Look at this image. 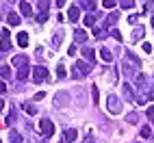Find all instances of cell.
Listing matches in <instances>:
<instances>
[{
    "instance_id": "1",
    "label": "cell",
    "mask_w": 154,
    "mask_h": 143,
    "mask_svg": "<svg viewBox=\"0 0 154 143\" xmlns=\"http://www.w3.org/2000/svg\"><path fill=\"white\" fill-rule=\"evenodd\" d=\"M46 78H48V69H46L44 65H37V67L33 69V80L39 85V83H44Z\"/></svg>"
},
{
    "instance_id": "2",
    "label": "cell",
    "mask_w": 154,
    "mask_h": 143,
    "mask_svg": "<svg viewBox=\"0 0 154 143\" xmlns=\"http://www.w3.org/2000/svg\"><path fill=\"white\" fill-rule=\"evenodd\" d=\"M39 132H44L46 137H52L54 135V124L50 119H42V124H39Z\"/></svg>"
},
{
    "instance_id": "3",
    "label": "cell",
    "mask_w": 154,
    "mask_h": 143,
    "mask_svg": "<svg viewBox=\"0 0 154 143\" xmlns=\"http://www.w3.org/2000/svg\"><path fill=\"white\" fill-rule=\"evenodd\" d=\"M106 108H109V113H113V115H117L119 111H122V106H119V100L115 98V96H109V102H106Z\"/></svg>"
},
{
    "instance_id": "4",
    "label": "cell",
    "mask_w": 154,
    "mask_h": 143,
    "mask_svg": "<svg viewBox=\"0 0 154 143\" xmlns=\"http://www.w3.org/2000/svg\"><path fill=\"white\" fill-rule=\"evenodd\" d=\"M11 35H9V30H2V41H0V50L2 52H7L9 48H11V39H9Z\"/></svg>"
},
{
    "instance_id": "5",
    "label": "cell",
    "mask_w": 154,
    "mask_h": 143,
    "mask_svg": "<svg viewBox=\"0 0 154 143\" xmlns=\"http://www.w3.org/2000/svg\"><path fill=\"white\" fill-rule=\"evenodd\" d=\"M74 69H78V72H80V76H87L89 72H91V69H89V65L85 63V61H76V65H74Z\"/></svg>"
},
{
    "instance_id": "6",
    "label": "cell",
    "mask_w": 154,
    "mask_h": 143,
    "mask_svg": "<svg viewBox=\"0 0 154 143\" xmlns=\"http://www.w3.org/2000/svg\"><path fill=\"white\" fill-rule=\"evenodd\" d=\"M78 17H80V9H78V7H69V11H67V20H69V22H76Z\"/></svg>"
},
{
    "instance_id": "7",
    "label": "cell",
    "mask_w": 154,
    "mask_h": 143,
    "mask_svg": "<svg viewBox=\"0 0 154 143\" xmlns=\"http://www.w3.org/2000/svg\"><path fill=\"white\" fill-rule=\"evenodd\" d=\"M20 11H22V15H24V17H30V15H33V9H30V5H28V2H24V0L20 2Z\"/></svg>"
},
{
    "instance_id": "8",
    "label": "cell",
    "mask_w": 154,
    "mask_h": 143,
    "mask_svg": "<svg viewBox=\"0 0 154 143\" xmlns=\"http://www.w3.org/2000/svg\"><path fill=\"white\" fill-rule=\"evenodd\" d=\"M17 46H20V48H26V46H28V35H26V33H20V35H17Z\"/></svg>"
},
{
    "instance_id": "9",
    "label": "cell",
    "mask_w": 154,
    "mask_h": 143,
    "mask_svg": "<svg viewBox=\"0 0 154 143\" xmlns=\"http://www.w3.org/2000/svg\"><path fill=\"white\" fill-rule=\"evenodd\" d=\"M76 139V130H65V135H63V143H72Z\"/></svg>"
},
{
    "instance_id": "10",
    "label": "cell",
    "mask_w": 154,
    "mask_h": 143,
    "mask_svg": "<svg viewBox=\"0 0 154 143\" xmlns=\"http://www.w3.org/2000/svg\"><path fill=\"white\" fill-rule=\"evenodd\" d=\"M74 39H76L78 44H85V41H87V33H85V30H76V33H74Z\"/></svg>"
},
{
    "instance_id": "11",
    "label": "cell",
    "mask_w": 154,
    "mask_h": 143,
    "mask_svg": "<svg viewBox=\"0 0 154 143\" xmlns=\"http://www.w3.org/2000/svg\"><path fill=\"white\" fill-rule=\"evenodd\" d=\"M83 54H85L87 61H94V63H96V52H94L91 48H83Z\"/></svg>"
},
{
    "instance_id": "12",
    "label": "cell",
    "mask_w": 154,
    "mask_h": 143,
    "mask_svg": "<svg viewBox=\"0 0 154 143\" xmlns=\"http://www.w3.org/2000/svg\"><path fill=\"white\" fill-rule=\"evenodd\" d=\"M17 78H20V80H26V78H28V63L20 67V72H17Z\"/></svg>"
},
{
    "instance_id": "13",
    "label": "cell",
    "mask_w": 154,
    "mask_h": 143,
    "mask_svg": "<svg viewBox=\"0 0 154 143\" xmlns=\"http://www.w3.org/2000/svg\"><path fill=\"white\" fill-rule=\"evenodd\" d=\"M48 5H50V0H39V2H37L39 13H48Z\"/></svg>"
},
{
    "instance_id": "14",
    "label": "cell",
    "mask_w": 154,
    "mask_h": 143,
    "mask_svg": "<svg viewBox=\"0 0 154 143\" xmlns=\"http://www.w3.org/2000/svg\"><path fill=\"white\" fill-rule=\"evenodd\" d=\"M100 54H102V61H106V63H111V61H113L111 50H106V48H102V50H100Z\"/></svg>"
},
{
    "instance_id": "15",
    "label": "cell",
    "mask_w": 154,
    "mask_h": 143,
    "mask_svg": "<svg viewBox=\"0 0 154 143\" xmlns=\"http://www.w3.org/2000/svg\"><path fill=\"white\" fill-rule=\"evenodd\" d=\"M26 63H28V59L22 56V54H17V56L13 59V65H17V67H22V65H26Z\"/></svg>"
},
{
    "instance_id": "16",
    "label": "cell",
    "mask_w": 154,
    "mask_h": 143,
    "mask_svg": "<svg viewBox=\"0 0 154 143\" xmlns=\"http://www.w3.org/2000/svg\"><path fill=\"white\" fill-rule=\"evenodd\" d=\"M7 22L11 24V26H17V24H20V15H17V13H9V17H7Z\"/></svg>"
},
{
    "instance_id": "17",
    "label": "cell",
    "mask_w": 154,
    "mask_h": 143,
    "mask_svg": "<svg viewBox=\"0 0 154 143\" xmlns=\"http://www.w3.org/2000/svg\"><path fill=\"white\" fill-rule=\"evenodd\" d=\"M94 24H96V15H94V13L85 15V26H94Z\"/></svg>"
},
{
    "instance_id": "18",
    "label": "cell",
    "mask_w": 154,
    "mask_h": 143,
    "mask_svg": "<svg viewBox=\"0 0 154 143\" xmlns=\"http://www.w3.org/2000/svg\"><path fill=\"white\" fill-rule=\"evenodd\" d=\"M117 20H119V17H117V13H109V17H106V22H104V24H106V26H111V24H115Z\"/></svg>"
},
{
    "instance_id": "19",
    "label": "cell",
    "mask_w": 154,
    "mask_h": 143,
    "mask_svg": "<svg viewBox=\"0 0 154 143\" xmlns=\"http://www.w3.org/2000/svg\"><path fill=\"white\" fill-rule=\"evenodd\" d=\"M9 143H22V137H20L17 132H11V135H9Z\"/></svg>"
},
{
    "instance_id": "20",
    "label": "cell",
    "mask_w": 154,
    "mask_h": 143,
    "mask_svg": "<svg viewBox=\"0 0 154 143\" xmlns=\"http://www.w3.org/2000/svg\"><path fill=\"white\" fill-rule=\"evenodd\" d=\"M83 7L89 9V11H96V2H91V0H83Z\"/></svg>"
},
{
    "instance_id": "21",
    "label": "cell",
    "mask_w": 154,
    "mask_h": 143,
    "mask_svg": "<svg viewBox=\"0 0 154 143\" xmlns=\"http://www.w3.org/2000/svg\"><path fill=\"white\" fill-rule=\"evenodd\" d=\"M135 7V0H122V9H132Z\"/></svg>"
},
{
    "instance_id": "22",
    "label": "cell",
    "mask_w": 154,
    "mask_h": 143,
    "mask_svg": "<svg viewBox=\"0 0 154 143\" xmlns=\"http://www.w3.org/2000/svg\"><path fill=\"white\" fill-rule=\"evenodd\" d=\"M0 74H2V78H9V76H11V67L2 65V69H0Z\"/></svg>"
},
{
    "instance_id": "23",
    "label": "cell",
    "mask_w": 154,
    "mask_h": 143,
    "mask_svg": "<svg viewBox=\"0 0 154 143\" xmlns=\"http://www.w3.org/2000/svg\"><path fill=\"white\" fill-rule=\"evenodd\" d=\"M150 135H152V130H150L148 126H143V128H141V137H143V139H148Z\"/></svg>"
},
{
    "instance_id": "24",
    "label": "cell",
    "mask_w": 154,
    "mask_h": 143,
    "mask_svg": "<svg viewBox=\"0 0 154 143\" xmlns=\"http://www.w3.org/2000/svg\"><path fill=\"white\" fill-rule=\"evenodd\" d=\"M57 76H59V78H65V67H63V65L57 67Z\"/></svg>"
},
{
    "instance_id": "25",
    "label": "cell",
    "mask_w": 154,
    "mask_h": 143,
    "mask_svg": "<svg viewBox=\"0 0 154 143\" xmlns=\"http://www.w3.org/2000/svg\"><path fill=\"white\" fill-rule=\"evenodd\" d=\"M102 5H104L106 9H113L115 7V0H102Z\"/></svg>"
},
{
    "instance_id": "26",
    "label": "cell",
    "mask_w": 154,
    "mask_h": 143,
    "mask_svg": "<svg viewBox=\"0 0 154 143\" xmlns=\"http://www.w3.org/2000/svg\"><path fill=\"white\" fill-rule=\"evenodd\" d=\"M146 115H148V119H152V121H154V104H152V106L146 111Z\"/></svg>"
},
{
    "instance_id": "27",
    "label": "cell",
    "mask_w": 154,
    "mask_h": 143,
    "mask_svg": "<svg viewBox=\"0 0 154 143\" xmlns=\"http://www.w3.org/2000/svg\"><path fill=\"white\" fill-rule=\"evenodd\" d=\"M141 50H143V52H152V46H150L148 41H143V44H141Z\"/></svg>"
},
{
    "instance_id": "28",
    "label": "cell",
    "mask_w": 154,
    "mask_h": 143,
    "mask_svg": "<svg viewBox=\"0 0 154 143\" xmlns=\"http://www.w3.org/2000/svg\"><path fill=\"white\" fill-rule=\"evenodd\" d=\"M141 35H143V28H137V30H135V35H132V39L137 41V39H141Z\"/></svg>"
},
{
    "instance_id": "29",
    "label": "cell",
    "mask_w": 154,
    "mask_h": 143,
    "mask_svg": "<svg viewBox=\"0 0 154 143\" xmlns=\"http://www.w3.org/2000/svg\"><path fill=\"white\" fill-rule=\"evenodd\" d=\"M113 39H117V41H122V39H124V37H122V33H119V30H113Z\"/></svg>"
},
{
    "instance_id": "30",
    "label": "cell",
    "mask_w": 154,
    "mask_h": 143,
    "mask_svg": "<svg viewBox=\"0 0 154 143\" xmlns=\"http://www.w3.org/2000/svg\"><path fill=\"white\" fill-rule=\"evenodd\" d=\"M91 98H94V102H98L100 100V96H98V89L94 87V91H91Z\"/></svg>"
},
{
    "instance_id": "31",
    "label": "cell",
    "mask_w": 154,
    "mask_h": 143,
    "mask_svg": "<svg viewBox=\"0 0 154 143\" xmlns=\"http://www.w3.org/2000/svg\"><path fill=\"white\" fill-rule=\"evenodd\" d=\"M26 113H28V115H35L37 108H35V106H26Z\"/></svg>"
},
{
    "instance_id": "32",
    "label": "cell",
    "mask_w": 154,
    "mask_h": 143,
    "mask_svg": "<svg viewBox=\"0 0 154 143\" xmlns=\"http://www.w3.org/2000/svg\"><path fill=\"white\" fill-rule=\"evenodd\" d=\"M46 20H48V13H39V20H37V22H46Z\"/></svg>"
},
{
    "instance_id": "33",
    "label": "cell",
    "mask_w": 154,
    "mask_h": 143,
    "mask_svg": "<svg viewBox=\"0 0 154 143\" xmlns=\"http://www.w3.org/2000/svg\"><path fill=\"white\" fill-rule=\"evenodd\" d=\"M46 98V93H44V91H39V93H35V100H44Z\"/></svg>"
},
{
    "instance_id": "34",
    "label": "cell",
    "mask_w": 154,
    "mask_h": 143,
    "mask_svg": "<svg viewBox=\"0 0 154 143\" xmlns=\"http://www.w3.org/2000/svg\"><path fill=\"white\" fill-rule=\"evenodd\" d=\"M69 56H76V46H69Z\"/></svg>"
},
{
    "instance_id": "35",
    "label": "cell",
    "mask_w": 154,
    "mask_h": 143,
    "mask_svg": "<svg viewBox=\"0 0 154 143\" xmlns=\"http://www.w3.org/2000/svg\"><path fill=\"white\" fill-rule=\"evenodd\" d=\"M5 91H7V85L2 83V80H0V93H5Z\"/></svg>"
},
{
    "instance_id": "36",
    "label": "cell",
    "mask_w": 154,
    "mask_h": 143,
    "mask_svg": "<svg viewBox=\"0 0 154 143\" xmlns=\"http://www.w3.org/2000/svg\"><path fill=\"white\" fill-rule=\"evenodd\" d=\"M54 5H57V7L61 9V7H63V5H65V0H54Z\"/></svg>"
},
{
    "instance_id": "37",
    "label": "cell",
    "mask_w": 154,
    "mask_h": 143,
    "mask_svg": "<svg viewBox=\"0 0 154 143\" xmlns=\"http://www.w3.org/2000/svg\"><path fill=\"white\" fill-rule=\"evenodd\" d=\"M2 106H5V104H2V100H0V111H2Z\"/></svg>"
},
{
    "instance_id": "38",
    "label": "cell",
    "mask_w": 154,
    "mask_h": 143,
    "mask_svg": "<svg viewBox=\"0 0 154 143\" xmlns=\"http://www.w3.org/2000/svg\"><path fill=\"white\" fill-rule=\"evenodd\" d=\"M152 26H154V17H152Z\"/></svg>"
},
{
    "instance_id": "39",
    "label": "cell",
    "mask_w": 154,
    "mask_h": 143,
    "mask_svg": "<svg viewBox=\"0 0 154 143\" xmlns=\"http://www.w3.org/2000/svg\"><path fill=\"white\" fill-rule=\"evenodd\" d=\"M152 2H154V0H152Z\"/></svg>"
}]
</instances>
